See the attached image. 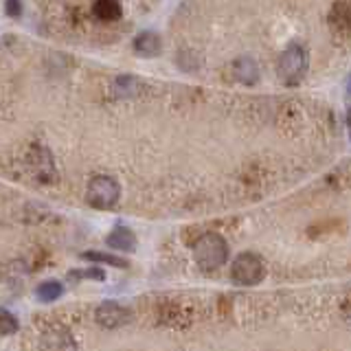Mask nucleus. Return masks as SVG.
<instances>
[{"label":"nucleus","mask_w":351,"mask_h":351,"mask_svg":"<svg viewBox=\"0 0 351 351\" xmlns=\"http://www.w3.org/2000/svg\"><path fill=\"white\" fill-rule=\"evenodd\" d=\"M193 259L204 270H215L219 266H224L228 259L226 239L217 233H204L193 246Z\"/></svg>","instance_id":"f257e3e1"},{"label":"nucleus","mask_w":351,"mask_h":351,"mask_svg":"<svg viewBox=\"0 0 351 351\" xmlns=\"http://www.w3.org/2000/svg\"><path fill=\"white\" fill-rule=\"evenodd\" d=\"M263 274H266V268H263L261 257L255 252H241L230 266V277L237 285H257L263 279Z\"/></svg>","instance_id":"f03ea898"},{"label":"nucleus","mask_w":351,"mask_h":351,"mask_svg":"<svg viewBox=\"0 0 351 351\" xmlns=\"http://www.w3.org/2000/svg\"><path fill=\"white\" fill-rule=\"evenodd\" d=\"M305 71H307V53L299 44H292V47H288L281 55V62H279L281 80L288 86H294L303 80Z\"/></svg>","instance_id":"7ed1b4c3"},{"label":"nucleus","mask_w":351,"mask_h":351,"mask_svg":"<svg viewBox=\"0 0 351 351\" xmlns=\"http://www.w3.org/2000/svg\"><path fill=\"white\" fill-rule=\"evenodd\" d=\"M119 182L110 176H97L88 184V202L95 208H112L119 202Z\"/></svg>","instance_id":"20e7f679"},{"label":"nucleus","mask_w":351,"mask_h":351,"mask_svg":"<svg viewBox=\"0 0 351 351\" xmlns=\"http://www.w3.org/2000/svg\"><path fill=\"white\" fill-rule=\"evenodd\" d=\"M95 318H97V323L106 327V329H117L121 325H125L130 321V312L125 310L123 305H119L114 301H106L97 307V312H95Z\"/></svg>","instance_id":"39448f33"},{"label":"nucleus","mask_w":351,"mask_h":351,"mask_svg":"<svg viewBox=\"0 0 351 351\" xmlns=\"http://www.w3.org/2000/svg\"><path fill=\"white\" fill-rule=\"evenodd\" d=\"M27 165H29V169L33 176H38L40 180H53V176H55V169H53V158H51V154L49 149H44V147H31L29 152V156H27Z\"/></svg>","instance_id":"423d86ee"},{"label":"nucleus","mask_w":351,"mask_h":351,"mask_svg":"<svg viewBox=\"0 0 351 351\" xmlns=\"http://www.w3.org/2000/svg\"><path fill=\"white\" fill-rule=\"evenodd\" d=\"M233 75H235V80L239 84L252 86V84H257V80H259V69H257V64L252 58H239L233 64Z\"/></svg>","instance_id":"0eeeda50"},{"label":"nucleus","mask_w":351,"mask_h":351,"mask_svg":"<svg viewBox=\"0 0 351 351\" xmlns=\"http://www.w3.org/2000/svg\"><path fill=\"white\" fill-rule=\"evenodd\" d=\"M134 49H136L138 55H143V58H156V55L160 53V49H162V42H160V38L156 36V33L143 31L134 38Z\"/></svg>","instance_id":"6e6552de"},{"label":"nucleus","mask_w":351,"mask_h":351,"mask_svg":"<svg viewBox=\"0 0 351 351\" xmlns=\"http://www.w3.org/2000/svg\"><path fill=\"white\" fill-rule=\"evenodd\" d=\"M106 244L114 250H125V252H132L136 248V237L134 233L128 228V226H117L112 233L108 235Z\"/></svg>","instance_id":"1a4fd4ad"},{"label":"nucleus","mask_w":351,"mask_h":351,"mask_svg":"<svg viewBox=\"0 0 351 351\" xmlns=\"http://www.w3.org/2000/svg\"><path fill=\"white\" fill-rule=\"evenodd\" d=\"M329 18H332V25L338 29H351V0H338V3L329 11Z\"/></svg>","instance_id":"9d476101"},{"label":"nucleus","mask_w":351,"mask_h":351,"mask_svg":"<svg viewBox=\"0 0 351 351\" xmlns=\"http://www.w3.org/2000/svg\"><path fill=\"white\" fill-rule=\"evenodd\" d=\"M95 16L99 20H104V22H114L121 18V5H119V0H97L95 7Z\"/></svg>","instance_id":"9b49d317"},{"label":"nucleus","mask_w":351,"mask_h":351,"mask_svg":"<svg viewBox=\"0 0 351 351\" xmlns=\"http://www.w3.org/2000/svg\"><path fill=\"white\" fill-rule=\"evenodd\" d=\"M141 88H143V84L136 80V77L123 75V77H117L114 80V95L117 97H136V95H141Z\"/></svg>","instance_id":"f8f14e48"},{"label":"nucleus","mask_w":351,"mask_h":351,"mask_svg":"<svg viewBox=\"0 0 351 351\" xmlns=\"http://www.w3.org/2000/svg\"><path fill=\"white\" fill-rule=\"evenodd\" d=\"M62 292H64V290H62V283H60V281H44V283L38 285V290H36L38 299H40L42 303H51V301H55V299H60Z\"/></svg>","instance_id":"ddd939ff"},{"label":"nucleus","mask_w":351,"mask_h":351,"mask_svg":"<svg viewBox=\"0 0 351 351\" xmlns=\"http://www.w3.org/2000/svg\"><path fill=\"white\" fill-rule=\"evenodd\" d=\"M82 259H86V261H97V263H108V266H114V268H128L130 266V263L123 257L110 255V252H84Z\"/></svg>","instance_id":"4468645a"},{"label":"nucleus","mask_w":351,"mask_h":351,"mask_svg":"<svg viewBox=\"0 0 351 351\" xmlns=\"http://www.w3.org/2000/svg\"><path fill=\"white\" fill-rule=\"evenodd\" d=\"M18 332V321L9 310H0V336H11Z\"/></svg>","instance_id":"2eb2a0df"},{"label":"nucleus","mask_w":351,"mask_h":351,"mask_svg":"<svg viewBox=\"0 0 351 351\" xmlns=\"http://www.w3.org/2000/svg\"><path fill=\"white\" fill-rule=\"evenodd\" d=\"M80 279H95V281H104L106 272L101 268H88V270H75L69 272V281H80Z\"/></svg>","instance_id":"dca6fc26"},{"label":"nucleus","mask_w":351,"mask_h":351,"mask_svg":"<svg viewBox=\"0 0 351 351\" xmlns=\"http://www.w3.org/2000/svg\"><path fill=\"white\" fill-rule=\"evenodd\" d=\"M5 11H7V16H11V18H20L22 16V3H20V0H7Z\"/></svg>","instance_id":"f3484780"},{"label":"nucleus","mask_w":351,"mask_h":351,"mask_svg":"<svg viewBox=\"0 0 351 351\" xmlns=\"http://www.w3.org/2000/svg\"><path fill=\"white\" fill-rule=\"evenodd\" d=\"M347 95L351 97V77H349V82H347Z\"/></svg>","instance_id":"a211bd4d"},{"label":"nucleus","mask_w":351,"mask_h":351,"mask_svg":"<svg viewBox=\"0 0 351 351\" xmlns=\"http://www.w3.org/2000/svg\"><path fill=\"white\" fill-rule=\"evenodd\" d=\"M347 123L351 125V108H349V112H347Z\"/></svg>","instance_id":"6ab92c4d"}]
</instances>
